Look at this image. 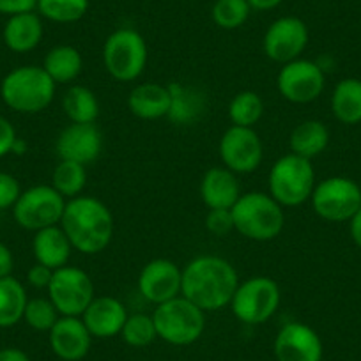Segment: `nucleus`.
<instances>
[{
  "instance_id": "nucleus-1",
  "label": "nucleus",
  "mask_w": 361,
  "mask_h": 361,
  "mask_svg": "<svg viewBox=\"0 0 361 361\" xmlns=\"http://www.w3.org/2000/svg\"><path fill=\"white\" fill-rule=\"evenodd\" d=\"M238 286V273L228 260L202 255L183 269L180 296L195 303L200 310L216 312L231 305Z\"/></svg>"
},
{
  "instance_id": "nucleus-2",
  "label": "nucleus",
  "mask_w": 361,
  "mask_h": 361,
  "mask_svg": "<svg viewBox=\"0 0 361 361\" xmlns=\"http://www.w3.org/2000/svg\"><path fill=\"white\" fill-rule=\"evenodd\" d=\"M75 250L94 255L110 245L114 235V216L109 207L94 197L80 195L66 202L59 224Z\"/></svg>"
},
{
  "instance_id": "nucleus-3",
  "label": "nucleus",
  "mask_w": 361,
  "mask_h": 361,
  "mask_svg": "<svg viewBox=\"0 0 361 361\" xmlns=\"http://www.w3.org/2000/svg\"><path fill=\"white\" fill-rule=\"evenodd\" d=\"M57 83L48 76L43 66H20L4 76L0 96L6 106L18 114H37L50 106Z\"/></svg>"
},
{
  "instance_id": "nucleus-4",
  "label": "nucleus",
  "mask_w": 361,
  "mask_h": 361,
  "mask_svg": "<svg viewBox=\"0 0 361 361\" xmlns=\"http://www.w3.org/2000/svg\"><path fill=\"white\" fill-rule=\"evenodd\" d=\"M234 231L252 241H271L283 231L286 216L279 202L262 192L245 193L232 206Z\"/></svg>"
},
{
  "instance_id": "nucleus-5",
  "label": "nucleus",
  "mask_w": 361,
  "mask_h": 361,
  "mask_svg": "<svg viewBox=\"0 0 361 361\" xmlns=\"http://www.w3.org/2000/svg\"><path fill=\"white\" fill-rule=\"evenodd\" d=\"M206 312L185 296L156 305L152 321L156 333L170 345H190L197 342L206 328Z\"/></svg>"
},
{
  "instance_id": "nucleus-6",
  "label": "nucleus",
  "mask_w": 361,
  "mask_h": 361,
  "mask_svg": "<svg viewBox=\"0 0 361 361\" xmlns=\"http://www.w3.org/2000/svg\"><path fill=\"white\" fill-rule=\"evenodd\" d=\"M315 188V172L310 159L286 154L276 159L269 170V195L286 207L301 206L312 197Z\"/></svg>"
},
{
  "instance_id": "nucleus-7",
  "label": "nucleus",
  "mask_w": 361,
  "mask_h": 361,
  "mask_svg": "<svg viewBox=\"0 0 361 361\" xmlns=\"http://www.w3.org/2000/svg\"><path fill=\"white\" fill-rule=\"evenodd\" d=\"M103 64L117 82L137 80L147 64V44L142 34L133 29H117L110 34L103 47Z\"/></svg>"
},
{
  "instance_id": "nucleus-8",
  "label": "nucleus",
  "mask_w": 361,
  "mask_h": 361,
  "mask_svg": "<svg viewBox=\"0 0 361 361\" xmlns=\"http://www.w3.org/2000/svg\"><path fill=\"white\" fill-rule=\"evenodd\" d=\"M310 200L322 220L331 224L350 221L361 207V186L349 177H328L315 185Z\"/></svg>"
},
{
  "instance_id": "nucleus-9",
  "label": "nucleus",
  "mask_w": 361,
  "mask_h": 361,
  "mask_svg": "<svg viewBox=\"0 0 361 361\" xmlns=\"http://www.w3.org/2000/svg\"><path fill=\"white\" fill-rule=\"evenodd\" d=\"M279 283L269 276H253L239 283L231 301L232 314L245 324H262L279 310Z\"/></svg>"
},
{
  "instance_id": "nucleus-10",
  "label": "nucleus",
  "mask_w": 361,
  "mask_h": 361,
  "mask_svg": "<svg viewBox=\"0 0 361 361\" xmlns=\"http://www.w3.org/2000/svg\"><path fill=\"white\" fill-rule=\"evenodd\" d=\"M66 202L68 200L54 186H32L18 197L13 206V216L22 228L37 232L61 224Z\"/></svg>"
},
{
  "instance_id": "nucleus-11",
  "label": "nucleus",
  "mask_w": 361,
  "mask_h": 361,
  "mask_svg": "<svg viewBox=\"0 0 361 361\" xmlns=\"http://www.w3.org/2000/svg\"><path fill=\"white\" fill-rule=\"evenodd\" d=\"M48 298L61 315L82 317L90 301L94 300V283L85 271L75 266H64L54 271L48 286Z\"/></svg>"
},
{
  "instance_id": "nucleus-12",
  "label": "nucleus",
  "mask_w": 361,
  "mask_h": 361,
  "mask_svg": "<svg viewBox=\"0 0 361 361\" xmlns=\"http://www.w3.org/2000/svg\"><path fill=\"white\" fill-rule=\"evenodd\" d=\"M280 94L290 103L305 105L312 103L322 94L326 85V76L317 62L296 59L293 62L283 64L279 73Z\"/></svg>"
},
{
  "instance_id": "nucleus-13",
  "label": "nucleus",
  "mask_w": 361,
  "mask_h": 361,
  "mask_svg": "<svg viewBox=\"0 0 361 361\" xmlns=\"http://www.w3.org/2000/svg\"><path fill=\"white\" fill-rule=\"evenodd\" d=\"M308 44L307 23L296 16H283L271 23L264 34V54L279 64H287L303 54Z\"/></svg>"
},
{
  "instance_id": "nucleus-14",
  "label": "nucleus",
  "mask_w": 361,
  "mask_h": 361,
  "mask_svg": "<svg viewBox=\"0 0 361 361\" xmlns=\"http://www.w3.org/2000/svg\"><path fill=\"white\" fill-rule=\"evenodd\" d=\"M264 147L253 128L231 126L220 140V158L234 173H250L259 169Z\"/></svg>"
},
{
  "instance_id": "nucleus-15",
  "label": "nucleus",
  "mask_w": 361,
  "mask_h": 361,
  "mask_svg": "<svg viewBox=\"0 0 361 361\" xmlns=\"http://www.w3.org/2000/svg\"><path fill=\"white\" fill-rule=\"evenodd\" d=\"M276 361H322L324 347L315 329L303 322H287L273 343Z\"/></svg>"
},
{
  "instance_id": "nucleus-16",
  "label": "nucleus",
  "mask_w": 361,
  "mask_h": 361,
  "mask_svg": "<svg viewBox=\"0 0 361 361\" xmlns=\"http://www.w3.org/2000/svg\"><path fill=\"white\" fill-rule=\"evenodd\" d=\"M183 271L169 259H154L144 266L138 276V289L147 301L161 305L180 296Z\"/></svg>"
},
{
  "instance_id": "nucleus-17",
  "label": "nucleus",
  "mask_w": 361,
  "mask_h": 361,
  "mask_svg": "<svg viewBox=\"0 0 361 361\" xmlns=\"http://www.w3.org/2000/svg\"><path fill=\"white\" fill-rule=\"evenodd\" d=\"M55 149L61 159L87 165L98 159V156L102 154L103 135L96 124L71 123L61 131Z\"/></svg>"
},
{
  "instance_id": "nucleus-18",
  "label": "nucleus",
  "mask_w": 361,
  "mask_h": 361,
  "mask_svg": "<svg viewBox=\"0 0 361 361\" xmlns=\"http://www.w3.org/2000/svg\"><path fill=\"white\" fill-rule=\"evenodd\" d=\"M50 347L57 357L64 361H80L87 356L90 349L92 335L82 317H68L61 315L54 328L48 331Z\"/></svg>"
},
{
  "instance_id": "nucleus-19",
  "label": "nucleus",
  "mask_w": 361,
  "mask_h": 361,
  "mask_svg": "<svg viewBox=\"0 0 361 361\" xmlns=\"http://www.w3.org/2000/svg\"><path fill=\"white\" fill-rule=\"evenodd\" d=\"M128 319V312L119 300L110 296H99L90 301L82 314L83 324L96 338H110L121 335Z\"/></svg>"
},
{
  "instance_id": "nucleus-20",
  "label": "nucleus",
  "mask_w": 361,
  "mask_h": 361,
  "mask_svg": "<svg viewBox=\"0 0 361 361\" xmlns=\"http://www.w3.org/2000/svg\"><path fill=\"white\" fill-rule=\"evenodd\" d=\"M200 197L209 209H232L241 197L238 177L227 166L209 169L200 183Z\"/></svg>"
},
{
  "instance_id": "nucleus-21",
  "label": "nucleus",
  "mask_w": 361,
  "mask_h": 361,
  "mask_svg": "<svg viewBox=\"0 0 361 361\" xmlns=\"http://www.w3.org/2000/svg\"><path fill=\"white\" fill-rule=\"evenodd\" d=\"M6 47L15 54H27L34 50L43 39V22L34 11L9 16L2 30Z\"/></svg>"
},
{
  "instance_id": "nucleus-22",
  "label": "nucleus",
  "mask_w": 361,
  "mask_h": 361,
  "mask_svg": "<svg viewBox=\"0 0 361 361\" xmlns=\"http://www.w3.org/2000/svg\"><path fill=\"white\" fill-rule=\"evenodd\" d=\"M128 106L138 119L154 121L169 116L170 90L161 83H140L130 92Z\"/></svg>"
},
{
  "instance_id": "nucleus-23",
  "label": "nucleus",
  "mask_w": 361,
  "mask_h": 361,
  "mask_svg": "<svg viewBox=\"0 0 361 361\" xmlns=\"http://www.w3.org/2000/svg\"><path fill=\"white\" fill-rule=\"evenodd\" d=\"M71 243L68 235L62 231L61 225L41 228L34 234L32 252L36 257V262L48 266L50 269L68 266V260L71 257Z\"/></svg>"
},
{
  "instance_id": "nucleus-24",
  "label": "nucleus",
  "mask_w": 361,
  "mask_h": 361,
  "mask_svg": "<svg viewBox=\"0 0 361 361\" xmlns=\"http://www.w3.org/2000/svg\"><path fill=\"white\" fill-rule=\"evenodd\" d=\"M170 90V110L169 119L177 126H190L197 123L206 109V98L200 90L185 83H169Z\"/></svg>"
},
{
  "instance_id": "nucleus-25",
  "label": "nucleus",
  "mask_w": 361,
  "mask_h": 361,
  "mask_svg": "<svg viewBox=\"0 0 361 361\" xmlns=\"http://www.w3.org/2000/svg\"><path fill=\"white\" fill-rule=\"evenodd\" d=\"M331 112L336 121L347 126L361 123V80L343 78L331 94Z\"/></svg>"
},
{
  "instance_id": "nucleus-26",
  "label": "nucleus",
  "mask_w": 361,
  "mask_h": 361,
  "mask_svg": "<svg viewBox=\"0 0 361 361\" xmlns=\"http://www.w3.org/2000/svg\"><path fill=\"white\" fill-rule=\"evenodd\" d=\"M329 144V130L321 121H303L293 130L289 145L293 154L312 159L326 151Z\"/></svg>"
},
{
  "instance_id": "nucleus-27",
  "label": "nucleus",
  "mask_w": 361,
  "mask_h": 361,
  "mask_svg": "<svg viewBox=\"0 0 361 361\" xmlns=\"http://www.w3.org/2000/svg\"><path fill=\"white\" fill-rule=\"evenodd\" d=\"M83 61L80 51L69 44L51 48L43 62V69L55 83H69L82 73Z\"/></svg>"
},
{
  "instance_id": "nucleus-28",
  "label": "nucleus",
  "mask_w": 361,
  "mask_h": 361,
  "mask_svg": "<svg viewBox=\"0 0 361 361\" xmlns=\"http://www.w3.org/2000/svg\"><path fill=\"white\" fill-rule=\"evenodd\" d=\"M25 287L15 276L0 279V328H11L23 319L27 307Z\"/></svg>"
},
{
  "instance_id": "nucleus-29",
  "label": "nucleus",
  "mask_w": 361,
  "mask_h": 361,
  "mask_svg": "<svg viewBox=\"0 0 361 361\" xmlns=\"http://www.w3.org/2000/svg\"><path fill=\"white\" fill-rule=\"evenodd\" d=\"M62 109L68 119L75 124H94L99 116L98 98L83 85L69 87L62 98Z\"/></svg>"
},
{
  "instance_id": "nucleus-30",
  "label": "nucleus",
  "mask_w": 361,
  "mask_h": 361,
  "mask_svg": "<svg viewBox=\"0 0 361 361\" xmlns=\"http://www.w3.org/2000/svg\"><path fill=\"white\" fill-rule=\"evenodd\" d=\"M87 185L85 165L69 159H61L55 166L54 176H51V186L61 193L64 199H75L80 197Z\"/></svg>"
},
{
  "instance_id": "nucleus-31",
  "label": "nucleus",
  "mask_w": 361,
  "mask_h": 361,
  "mask_svg": "<svg viewBox=\"0 0 361 361\" xmlns=\"http://www.w3.org/2000/svg\"><path fill=\"white\" fill-rule=\"evenodd\" d=\"M264 114V102L253 90H243L232 98L228 105V117L232 126L253 128L260 121Z\"/></svg>"
},
{
  "instance_id": "nucleus-32",
  "label": "nucleus",
  "mask_w": 361,
  "mask_h": 361,
  "mask_svg": "<svg viewBox=\"0 0 361 361\" xmlns=\"http://www.w3.org/2000/svg\"><path fill=\"white\" fill-rule=\"evenodd\" d=\"M39 16L55 23H75L85 16L89 0H37Z\"/></svg>"
},
{
  "instance_id": "nucleus-33",
  "label": "nucleus",
  "mask_w": 361,
  "mask_h": 361,
  "mask_svg": "<svg viewBox=\"0 0 361 361\" xmlns=\"http://www.w3.org/2000/svg\"><path fill=\"white\" fill-rule=\"evenodd\" d=\"M121 336L124 338V342L131 347H147L158 338V333H156L154 321H152V315L145 314H133L128 315L126 322L123 326V331Z\"/></svg>"
},
{
  "instance_id": "nucleus-34",
  "label": "nucleus",
  "mask_w": 361,
  "mask_h": 361,
  "mask_svg": "<svg viewBox=\"0 0 361 361\" xmlns=\"http://www.w3.org/2000/svg\"><path fill=\"white\" fill-rule=\"evenodd\" d=\"M250 11L252 8L248 0H216L213 6V20L220 29L234 30L248 20Z\"/></svg>"
},
{
  "instance_id": "nucleus-35",
  "label": "nucleus",
  "mask_w": 361,
  "mask_h": 361,
  "mask_svg": "<svg viewBox=\"0 0 361 361\" xmlns=\"http://www.w3.org/2000/svg\"><path fill=\"white\" fill-rule=\"evenodd\" d=\"M59 317H61V314L50 301V298L48 300L47 298H34V300L27 301L23 319L36 331H50L55 322L59 321Z\"/></svg>"
},
{
  "instance_id": "nucleus-36",
  "label": "nucleus",
  "mask_w": 361,
  "mask_h": 361,
  "mask_svg": "<svg viewBox=\"0 0 361 361\" xmlns=\"http://www.w3.org/2000/svg\"><path fill=\"white\" fill-rule=\"evenodd\" d=\"M206 228L214 235H225L234 231V218L231 209H209L206 216Z\"/></svg>"
},
{
  "instance_id": "nucleus-37",
  "label": "nucleus",
  "mask_w": 361,
  "mask_h": 361,
  "mask_svg": "<svg viewBox=\"0 0 361 361\" xmlns=\"http://www.w3.org/2000/svg\"><path fill=\"white\" fill-rule=\"evenodd\" d=\"M22 195V188L15 176L8 172H0V209H9L16 204Z\"/></svg>"
},
{
  "instance_id": "nucleus-38",
  "label": "nucleus",
  "mask_w": 361,
  "mask_h": 361,
  "mask_svg": "<svg viewBox=\"0 0 361 361\" xmlns=\"http://www.w3.org/2000/svg\"><path fill=\"white\" fill-rule=\"evenodd\" d=\"M51 276H54V269H50L48 266H43V264L36 262L27 273V280L32 287L36 289H48L51 282Z\"/></svg>"
},
{
  "instance_id": "nucleus-39",
  "label": "nucleus",
  "mask_w": 361,
  "mask_h": 361,
  "mask_svg": "<svg viewBox=\"0 0 361 361\" xmlns=\"http://www.w3.org/2000/svg\"><path fill=\"white\" fill-rule=\"evenodd\" d=\"M16 140H18V137H16L13 124L6 117L0 116V158H4L6 154L13 152Z\"/></svg>"
},
{
  "instance_id": "nucleus-40",
  "label": "nucleus",
  "mask_w": 361,
  "mask_h": 361,
  "mask_svg": "<svg viewBox=\"0 0 361 361\" xmlns=\"http://www.w3.org/2000/svg\"><path fill=\"white\" fill-rule=\"evenodd\" d=\"M37 0H0V15H18L25 11H36Z\"/></svg>"
},
{
  "instance_id": "nucleus-41",
  "label": "nucleus",
  "mask_w": 361,
  "mask_h": 361,
  "mask_svg": "<svg viewBox=\"0 0 361 361\" xmlns=\"http://www.w3.org/2000/svg\"><path fill=\"white\" fill-rule=\"evenodd\" d=\"M13 267H15V259H13L11 250L4 243H0V279L11 276Z\"/></svg>"
},
{
  "instance_id": "nucleus-42",
  "label": "nucleus",
  "mask_w": 361,
  "mask_h": 361,
  "mask_svg": "<svg viewBox=\"0 0 361 361\" xmlns=\"http://www.w3.org/2000/svg\"><path fill=\"white\" fill-rule=\"evenodd\" d=\"M0 361H30V357L18 347H4L0 349Z\"/></svg>"
},
{
  "instance_id": "nucleus-43",
  "label": "nucleus",
  "mask_w": 361,
  "mask_h": 361,
  "mask_svg": "<svg viewBox=\"0 0 361 361\" xmlns=\"http://www.w3.org/2000/svg\"><path fill=\"white\" fill-rule=\"evenodd\" d=\"M350 228V238H353L354 245L361 250V207L356 214L353 216V220L349 221Z\"/></svg>"
},
{
  "instance_id": "nucleus-44",
  "label": "nucleus",
  "mask_w": 361,
  "mask_h": 361,
  "mask_svg": "<svg viewBox=\"0 0 361 361\" xmlns=\"http://www.w3.org/2000/svg\"><path fill=\"white\" fill-rule=\"evenodd\" d=\"M282 2L283 0H248L250 8L257 9V11H269V9H275Z\"/></svg>"
},
{
  "instance_id": "nucleus-45",
  "label": "nucleus",
  "mask_w": 361,
  "mask_h": 361,
  "mask_svg": "<svg viewBox=\"0 0 361 361\" xmlns=\"http://www.w3.org/2000/svg\"><path fill=\"white\" fill-rule=\"evenodd\" d=\"M360 186H361V185H360Z\"/></svg>"
}]
</instances>
